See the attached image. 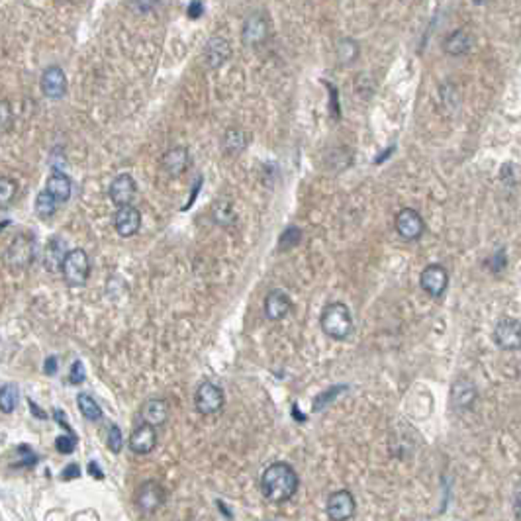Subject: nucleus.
I'll list each match as a JSON object with an SVG mask.
<instances>
[{
    "label": "nucleus",
    "instance_id": "26",
    "mask_svg": "<svg viewBox=\"0 0 521 521\" xmlns=\"http://www.w3.org/2000/svg\"><path fill=\"white\" fill-rule=\"evenodd\" d=\"M76 404H78V410L81 414L90 421H98L102 418V410L100 406L96 404V400L89 394H78L76 396Z\"/></svg>",
    "mask_w": 521,
    "mask_h": 521
},
{
    "label": "nucleus",
    "instance_id": "4",
    "mask_svg": "<svg viewBox=\"0 0 521 521\" xmlns=\"http://www.w3.org/2000/svg\"><path fill=\"white\" fill-rule=\"evenodd\" d=\"M194 404H196V410L204 416H212V414L222 412V407L226 404V396H224L222 386H217L214 382H202L196 390Z\"/></svg>",
    "mask_w": 521,
    "mask_h": 521
},
{
    "label": "nucleus",
    "instance_id": "17",
    "mask_svg": "<svg viewBox=\"0 0 521 521\" xmlns=\"http://www.w3.org/2000/svg\"><path fill=\"white\" fill-rule=\"evenodd\" d=\"M167 418H169V406H167L165 400L151 398V400H147L141 406V420H143V423H149L153 427H159V425L165 423Z\"/></svg>",
    "mask_w": 521,
    "mask_h": 521
},
{
    "label": "nucleus",
    "instance_id": "35",
    "mask_svg": "<svg viewBox=\"0 0 521 521\" xmlns=\"http://www.w3.org/2000/svg\"><path fill=\"white\" fill-rule=\"evenodd\" d=\"M85 379H87V372H85L83 363H81V361H75V363H73V367H71L69 381L73 382V384H81V382H85Z\"/></svg>",
    "mask_w": 521,
    "mask_h": 521
},
{
    "label": "nucleus",
    "instance_id": "36",
    "mask_svg": "<svg viewBox=\"0 0 521 521\" xmlns=\"http://www.w3.org/2000/svg\"><path fill=\"white\" fill-rule=\"evenodd\" d=\"M187 14H189V18H192V20L200 18L204 14L202 0H192L191 4H189V8H187Z\"/></svg>",
    "mask_w": 521,
    "mask_h": 521
},
{
    "label": "nucleus",
    "instance_id": "34",
    "mask_svg": "<svg viewBox=\"0 0 521 521\" xmlns=\"http://www.w3.org/2000/svg\"><path fill=\"white\" fill-rule=\"evenodd\" d=\"M75 447L76 439L73 435H69V437H59V439H57V451L63 453V455H71V453L75 451Z\"/></svg>",
    "mask_w": 521,
    "mask_h": 521
},
{
    "label": "nucleus",
    "instance_id": "18",
    "mask_svg": "<svg viewBox=\"0 0 521 521\" xmlns=\"http://www.w3.org/2000/svg\"><path fill=\"white\" fill-rule=\"evenodd\" d=\"M231 55V47H229L228 39L224 38H212L208 43H206V50H204V59L210 67H220L224 65L229 59Z\"/></svg>",
    "mask_w": 521,
    "mask_h": 521
},
{
    "label": "nucleus",
    "instance_id": "25",
    "mask_svg": "<svg viewBox=\"0 0 521 521\" xmlns=\"http://www.w3.org/2000/svg\"><path fill=\"white\" fill-rule=\"evenodd\" d=\"M20 400V390L16 384H2L0 388V410L4 414H12Z\"/></svg>",
    "mask_w": 521,
    "mask_h": 521
},
{
    "label": "nucleus",
    "instance_id": "11",
    "mask_svg": "<svg viewBox=\"0 0 521 521\" xmlns=\"http://www.w3.org/2000/svg\"><path fill=\"white\" fill-rule=\"evenodd\" d=\"M420 284L421 288L429 296L437 298V296H441V294L445 293L447 284H449V275H447V270L441 265H429V267H425L421 270Z\"/></svg>",
    "mask_w": 521,
    "mask_h": 521
},
{
    "label": "nucleus",
    "instance_id": "40",
    "mask_svg": "<svg viewBox=\"0 0 521 521\" xmlns=\"http://www.w3.org/2000/svg\"><path fill=\"white\" fill-rule=\"evenodd\" d=\"M8 126V102H2V127Z\"/></svg>",
    "mask_w": 521,
    "mask_h": 521
},
{
    "label": "nucleus",
    "instance_id": "32",
    "mask_svg": "<svg viewBox=\"0 0 521 521\" xmlns=\"http://www.w3.org/2000/svg\"><path fill=\"white\" fill-rule=\"evenodd\" d=\"M343 390H345L343 386H333V388H330V390H326V392L318 394L316 396V400H314V406H312V410H314V412H321V410L328 406L330 402L335 400V396L339 394V392H343Z\"/></svg>",
    "mask_w": 521,
    "mask_h": 521
},
{
    "label": "nucleus",
    "instance_id": "10",
    "mask_svg": "<svg viewBox=\"0 0 521 521\" xmlns=\"http://www.w3.org/2000/svg\"><path fill=\"white\" fill-rule=\"evenodd\" d=\"M41 92L51 100L63 98L65 92H67V76H65L61 67L51 65L43 71V75H41Z\"/></svg>",
    "mask_w": 521,
    "mask_h": 521
},
{
    "label": "nucleus",
    "instance_id": "23",
    "mask_svg": "<svg viewBox=\"0 0 521 521\" xmlns=\"http://www.w3.org/2000/svg\"><path fill=\"white\" fill-rule=\"evenodd\" d=\"M247 147V136L240 127H231L224 136V151L228 155H237Z\"/></svg>",
    "mask_w": 521,
    "mask_h": 521
},
{
    "label": "nucleus",
    "instance_id": "1",
    "mask_svg": "<svg viewBox=\"0 0 521 521\" xmlns=\"http://www.w3.org/2000/svg\"><path fill=\"white\" fill-rule=\"evenodd\" d=\"M298 474L290 465L286 462H273L270 467L265 469L261 476V492L267 498L268 502H286L296 494L298 490Z\"/></svg>",
    "mask_w": 521,
    "mask_h": 521
},
{
    "label": "nucleus",
    "instance_id": "33",
    "mask_svg": "<svg viewBox=\"0 0 521 521\" xmlns=\"http://www.w3.org/2000/svg\"><path fill=\"white\" fill-rule=\"evenodd\" d=\"M106 445H108V449H110L114 455H118V453L122 451V447H124V435H122V432H120V427H118V425H112V427L108 429Z\"/></svg>",
    "mask_w": 521,
    "mask_h": 521
},
{
    "label": "nucleus",
    "instance_id": "30",
    "mask_svg": "<svg viewBox=\"0 0 521 521\" xmlns=\"http://www.w3.org/2000/svg\"><path fill=\"white\" fill-rule=\"evenodd\" d=\"M300 237H302V231L298 228H288L282 235H280L279 240V249L280 251H288V249H293L296 247L298 243H300Z\"/></svg>",
    "mask_w": 521,
    "mask_h": 521
},
{
    "label": "nucleus",
    "instance_id": "3",
    "mask_svg": "<svg viewBox=\"0 0 521 521\" xmlns=\"http://www.w3.org/2000/svg\"><path fill=\"white\" fill-rule=\"evenodd\" d=\"M65 282L73 288L85 286L90 275V261L89 255L85 253L83 249H73L69 251L65 257L63 268H61Z\"/></svg>",
    "mask_w": 521,
    "mask_h": 521
},
{
    "label": "nucleus",
    "instance_id": "7",
    "mask_svg": "<svg viewBox=\"0 0 521 521\" xmlns=\"http://www.w3.org/2000/svg\"><path fill=\"white\" fill-rule=\"evenodd\" d=\"M396 231L400 233V237H404L406 242H416L420 240L421 233L425 231L423 217L418 210L414 208H404L398 212L396 216Z\"/></svg>",
    "mask_w": 521,
    "mask_h": 521
},
{
    "label": "nucleus",
    "instance_id": "24",
    "mask_svg": "<svg viewBox=\"0 0 521 521\" xmlns=\"http://www.w3.org/2000/svg\"><path fill=\"white\" fill-rule=\"evenodd\" d=\"M57 208H59V200L50 194L47 191H41L38 194V198H36V214H38L41 220H45V217H51L55 212H57Z\"/></svg>",
    "mask_w": 521,
    "mask_h": 521
},
{
    "label": "nucleus",
    "instance_id": "31",
    "mask_svg": "<svg viewBox=\"0 0 521 521\" xmlns=\"http://www.w3.org/2000/svg\"><path fill=\"white\" fill-rule=\"evenodd\" d=\"M18 191V184H16V180L10 177H2L0 178V202L2 206H8L10 200L14 198V194Z\"/></svg>",
    "mask_w": 521,
    "mask_h": 521
},
{
    "label": "nucleus",
    "instance_id": "9",
    "mask_svg": "<svg viewBox=\"0 0 521 521\" xmlns=\"http://www.w3.org/2000/svg\"><path fill=\"white\" fill-rule=\"evenodd\" d=\"M136 502H138V508L143 511V513H153L157 509L163 506L165 502V490L163 486L155 480H147L143 482L138 488V496H136Z\"/></svg>",
    "mask_w": 521,
    "mask_h": 521
},
{
    "label": "nucleus",
    "instance_id": "2",
    "mask_svg": "<svg viewBox=\"0 0 521 521\" xmlns=\"http://www.w3.org/2000/svg\"><path fill=\"white\" fill-rule=\"evenodd\" d=\"M319 323L323 333H328L331 339H337V341L347 339L349 333L353 331V318L343 302H331L326 306L319 316Z\"/></svg>",
    "mask_w": 521,
    "mask_h": 521
},
{
    "label": "nucleus",
    "instance_id": "42",
    "mask_svg": "<svg viewBox=\"0 0 521 521\" xmlns=\"http://www.w3.org/2000/svg\"><path fill=\"white\" fill-rule=\"evenodd\" d=\"M472 2H474V4H478V6H482V4H486L488 0H472Z\"/></svg>",
    "mask_w": 521,
    "mask_h": 521
},
{
    "label": "nucleus",
    "instance_id": "5",
    "mask_svg": "<svg viewBox=\"0 0 521 521\" xmlns=\"http://www.w3.org/2000/svg\"><path fill=\"white\" fill-rule=\"evenodd\" d=\"M34 257H36V240L32 235H18L6 251V261L12 268H25L32 265Z\"/></svg>",
    "mask_w": 521,
    "mask_h": 521
},
{
    "label": "nucleus",
    "instance_id": "12",
    "mask_svg": "<svg viewBox=\"0 0 521 521\" xmlns=\"http://www.w3.org/2000/svg\"><path fill=\"white\" fill-rule=\"evenodd\" d=\"M127 445L131 449V453L136 455H149L155 445H157V432L155 427L149 425V423H141L138 425L131 435H129V441Z\"/></svg>",
    "mask_w": 521,
    "mask_h": 521
},
{
    "label": "nucleus",
    "instance_id": "8",
    "mask_svg": "<svg viewBox=\"0 0 521 521\" xmlns=\"http://www.w3.org/2000/svg\"><path fill=\"white\" fill-rule=\"evenodd\" d=\"M494 341L500 349L518 351L521 349V321L513 318H504L498 321L494 330Z\"/></svg>",
    "mask_w": 521,
    "mask_h": 521
},
{
    "label": "nucleus",
    "instance_id": "16",
    "mask_svg": "<svg viewBox=\"0 0 521 521\" xmlns=\"http://www.w3.org/2000/svg\"><path fill=\"white\" fill-rule=\"evenodd\" d=\"M293 308V300L284 290H270L265 298V316L273 321L282 319Z\"/></svg>",
    "mask_w": 521,
    "mask_h": 521
},
{
    "label": "nucleus",
    "instance_id": "15",
    "mask_svg": "<svg viewBox=\"0 0 521 521\" xmlns=\"http://www.w3.org/2000/svg\"><path fill=\"white\" fill-rule=\"evenodd\" d=\"M136 180L129 177V175H118V177L112 180V184H110V200L118 206V208H122V206H129L131 200L136 198Z\"/></svg>",
    "mask_w": 521,
    "mask_h": 521
},
{
    "label": "nucleus",
    "instance_id": "41",
    "mask_svg": "<svg viewBox=\"0 0 521 521\" xmlns=\"http://www.w3.org/2000/svg\"><path fill=\"white\" fill-rule=\"evenodd\" d=\"M89 471H90V474L94 472V476H96V478H102V472H100V469L96 467V462H92V465H90Z\"/></svg>",
    "mask_w": 521,
    "mask_h": 521
},
{
    "label": "nucleus",
    "instance_id": "21",
    "mask_svg": "<svg viewBox=\"0 0 521 521\" xmlns=\"http://www.w3.org/2000/svg\"><path fill=\"white\" fill-rule=\"evenodd\" d=\"M443 50L449 55L457 57V55H465L472 50V36L467 30H457L453 34H449L443 41Z\"/></svg>",
    "mask_w": 521,
    "mask_h": 521
},
{
    "label": "nucleus",
    "instance_id": "14",
    "mask_svg": "<svg viewBox=\"0 0 521 521\" xmlns=\"http://www.w3.org/2000/svg\"><path fill=\"white\" fill-rule=\"evenodd\" d=\"M140 226L141 214L138 208H134L131 204L118 208V212H116L114 216V228L122 237H131V235H136V233L140 231Z\"/></svg>",
    "mask_w": 521,
    "mask_h": 521
},
{
    "label": "nucleus",
    "instance_id": "13",
    "mask_svg": "<svg viewBox=\"0 0 521 521\" xmlns=\"http://www.w3.org/2000/svg\"><path fill=\"white\" fill-rule=\"evenodd\" d=\"M268 36V22L263 14L255 12L251 14L242 30V39L245 45H261Z\"/></svg>",
    "mask_w": 521,
    "mask_h": 521
},
{
    "label": "nucleus",
    "instance_id": "37",
    "mask_svg": "<svg viewBox=\"0 0 521 521\" xmlns=\"http://www.w3.org/2000/svg\"><path fill=\"white\" fill-rule=\"evenodd\" d=\"M43 372H45L47 376H53V374L57 372V359H55V357H50V359L45 361V365H43Z\"/></svg>",
    "mask_w": 521,
    "mask_h": 521
},
{
    "label": "nucleus",
    "instance_id": "29",
    "mask_svg": "<svg viewBox=\"0 0 521 521\" xmlns=\"http://www.w3.org/2000/svg\"><path fill=\"white\" fill-rule=\"evenodd\" d=\"M474 394H476L474 386L465 381L455 384V388H453V396H455V402H457L458 406H469V404H472Z\"/></svg>",
    "mask_w": 521,
    "mask_h": 521
},
{
    "label": "nucleus",
    "instance_id": "20",
    "mask_svg": "<svg viewBox=\"0 0 521 521\" xmlns=\"http://www.w3.org/2000/svg\"><path fill=\"white\" fill-rule=\"evenodd\" d=\"M45 191L53 194L59 204L67 202L71 198V192H73V184H71V178L67 177L61 171H55L51 173L50 178L45 180Z\"/></svg>",
    "mask_w": 521,
    "mask_h": 521
},
{
    "label": "nucleus",
    "instance_id": "27",
    "mask_svg": "<svg viewBox=\"0 0 521 521\" xmlns=\"http://www.w3.org/2000/svg\"><path fill=\"white\" fill-rule=\"evenodd\" d=\"M359 55V43L355 39L345 38L337 43V59L341 63H353Z\"/></svg>",
    "mask_w": 521,
    "mask_h": 521
},
{
    "label": "nucleus",
    "instance_id": "22",
    "mask_svg": "<svg viewBox=\"0 0 521 521\" xmlns=\"http://www.w3.org/2000/svg\"><path fill=\"white\" fill-rule=\"evenodd\" d=\"M189 163H191V157L184 147H173L163 155V167L171 175H180L182 171H187Z\"/></svg>",
    "mask_w": 521,
    "mask_h": 521
},
{
    "label": "nucleus",
    "instance_id": "19",
    "mask_svg": "<svg viewBox=\"0 0 521 521\" xmlns=\"http://www.w3.org/2000/svg\"><path fill=\"white\" fill-rule=\"evenodd\" d=\"M67 249H65V242L59 237H53L47 245H45V253H43V267L47 268L50 273H57L63 268L65 257H67Z\"/></svg>",
    "mask_w": 521,
    "mask_h": 521
},
{
    "label": "nucleus",
    "instance_id": "38",
    "mask_svg": "<svg viewBox=\"0 0 521 521\" xmlns=\"http://www.w3.org/2000/svg\"><path fill=\"white\" fill-rule=\"evenodd\" d=\"M134 2H136L138 10H141V12H147V10H151L153 6L157 4V0H134Z\"/></svg>",
    "mask_w": 521,
    "mask_h": 521
},
{
    "label": "nucleus",
    "instance_id": "39",
    "mask_svg": "<svg viewBox=\"0 0 521 521\" xmlns=\"http://www.w3.org/2000/svg\"><path fill=\"white\" fill-rule=\"evenodd\" d=\"M78 474H81L78 467H76V465H69V467L63 471V478L65 480H71V478H76Z\"/></svg>",
    "mask_w": 521,
    "mask_h": 521
},
{
    "label": "nucleus",
    "instance_id": "28",
    "mask_svg": "<svg viewBox=\"0 0 521 521\" xmlns=\"http://www.w3.org/2000/svg\"><path fill=\"white\" fill-rule=\"evenodd\" d=\"M212 216H214V222L220 224V226H229V224H233V222H235V212H233L231 204L224 202V200L214 204V208H212Z\"/></svg>",
    "mask_w": 521,
    "mask_h": 521
},
{
    "label": "nucleus",
    "instance_id": "6",
    "mask_svg": "<svg viewBox=\"0 0 521 521\" xmlns=\"http://www.w3.org/2000/svg\"><path fill=\"white\" fill-rule=\"evenodd\" d=\"M357 502L349 490H337L328 498V518L331 521H349L355 515Z\"/></svg>",
    "mask_w": 521,
    "mask_h": 521
}]
</instances>
